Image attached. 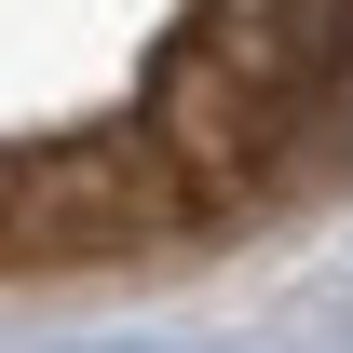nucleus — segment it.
I'll return each instance as SVG.
<instances>
[{"label": "nucleus", "mask_w": 353, "mask_h": 353, "mask_svg": "<svg viewBox=\"0 0 353 353\" xmlns=\"http://www.w3.org/2000/svg\"><path fill=\"white\" fill-rule=\"evenodd\" d=\"M353 190V0H0V285L150 272Z\"/></svg>", "instance_id": "obj_1"}]
</instances>
